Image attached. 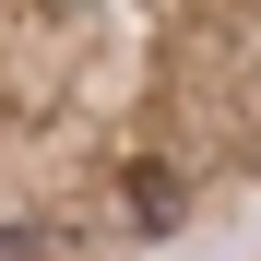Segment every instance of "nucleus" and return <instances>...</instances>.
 <instances>
[{
    "label": "nucleus",
    "instance_id": "1",
    "mask_svg": "<svg viewBox=\"0 0 261 261\" xmlns=\"http://www.w3.org/2000/svg\"><path fill=\"white\" fill-rule=\"evenodd\" d=\"M261 214V0H0V261H166Z\"/></svg>",
    "mask_w": 261,
    "mask_h": 261
}]
</instances>
